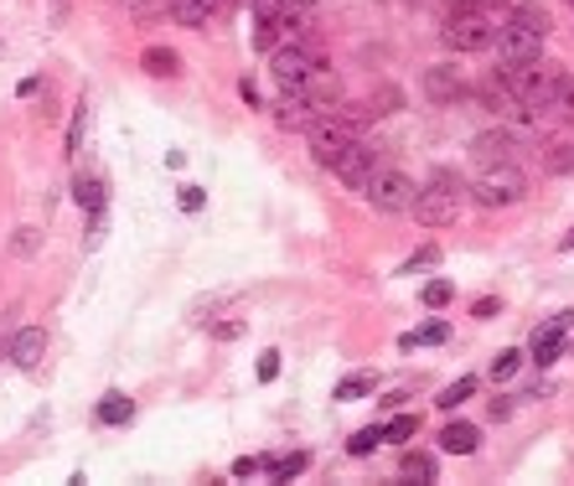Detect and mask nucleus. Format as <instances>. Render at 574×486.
I'll list each match as a JSON object with an SVG mask.
<instances>
[{
  "instance_id": "nucleus-33",
  "label": "nucleus",
  "mask_w": 574,
  "mask_h": 486,
  "mask_svg": "<svg viewBox=\"0 0 574 486\" xmlns=\"http://www.w3.org/2000/svg\"><path fill=\"white\" fill-rule=\"evenodd\" d=\"M393 109H399V89H383L379 99L367 104V114H393Z\"/></svg>"
},
{
  "instance_id": "nucleus-18",
  "label": "nucleus",
  "mask_w": 574,
  "mask_h": 486,
  "mask_svg": "<svg viewBox=\"0 0 574 486\" xmlns=\"http://www.w3.org/2000/svg\"><path fill=\"white\" fill-rule=\"evenodd\" d=\"M135 419V404L124 394H104L99 398V425H130Z\"/></svg>"
},
{
  "instance_id": "nucleus-16",
  "label": "nucleus",
  "mask_w": 574,
  "mask_h": 486,
  "mask_svg": "<svg viewBox=\"0 0 574 486\" xmlns=\"http://www.w3.org/2000/svg\"><path fill=\"white\" fill-rule=\"evenodd\" d=\"M140 68L151 78H177L182 73V58H177L171 47H145V52H140Z\"/></svg>"
},
{
  "instance_id": "nucleus-34",
  "label": "nucleus",
  "mask_w": 574,
  "mask_h": 486,
  "mask_svg": "<svg viewBox=\"0 0 574 486\" xmlns=\"http://www.w3.org/2000/svg\"><path fill=\"white\" fill-rule=\"evenodd\" d=\"M280 378V352H264L259 357V383H274Z\"/></svg>"
},
{
  "instance_id": "nucleus-21",
  "label": "nucleus",
  "mask_w": 574,
  "mask_h": 486,
  "mask_svg": "<svg viewBox=\"0 0 574 486\" xmlns=\"http://www.w3.org/2000/svg\"><path fill=\"white\" fill-rule=\"evenodd\" d=\"M445 336H451V326H445V321H430V326H420V332L399 336V347H440Z\"/></svg>"
},
{
  "instance_id": "nucleus-37",
  "label": "nucleus",
  "mask_w": 574,
  "mask_h": 486,
  "mask_svg": "<svg viewBox=\"0 0 574 486\" xmlns=\"http://www.w3.org/2000/svg\"><path fill=\"white\" fill-rule=\"evenodd\" d=\"M202 186H182V213H202Z\"/></svg>"
},
{
  "instance_id": "nucleus-41",
  "label": "nucleus",
  "mask_w": 574,
  "mask_h": 486,
  "mask_svg": "<svg viewBox=\"0 0 574 486\" xmlns=\"http://www.w3.org/2000/svg\"><path fill=\"white\" fill-rule=\"evenodd\" d=\"M513 414V398H492V419H507Z\"/></svg>"
},
{
  "instance_id": "nucleus-27",
  "label": "nucleus",
  "mask_w": 574,
  "mask_h": 486,
  "mask_svg": "<svg viewBox=\"0 0 574 486\" xmlns=\"http://www.w3.org/2000/svg\"><path fill=\"white\" fill-rule=\"evenodd\" d=\"M548 114H574V78H570V73H560V83H554Z\"/></svg>"
},
{
  "instance_id": "nucleus-28",
  "label": "nucleus",
  "mask_w": 574,
  "mask_h": 486,
  "mask_svg": "<svg viewBox=\"0 0 574 486\" xmlns=\"http://www.w3.org/2000/svg\"><path fill=\"white\" fill-rule=\"evenodd\" d=\"M78 207H89L93 217L104 213V182L93 176V182H78Z\"/></svg>"
},
{
  "instance_id": "nucleus-32",
  "label": "nucleus",
  "mask_w": 574,
  "mask_h": 486,
  "mask_svg": "<svg viewBox=\"0 0 574 486\" xmlns=\"http://www.w3.org/2000/svg\"><path fill=\"white\" fill-rule=\"evenodd\" d=\"M517 363H523V352H497V363H492V378L507 383L517 373Z\"/></svg>"
},
{
  "instance_id": "nucleus-35",
  "label": "nucleus",
  "mask_w": 574,
  "mask_h": 486,
  "mask_svg": "<svg viewBox=\"0 0 574 486\" xmlns=\"http://www.w3.org/2000/svg\"><path fill=\"white\" fill-rule=\"evenodd\" d=\"M233 336H243V321H218L212 326V342H233Z\"/></svg>"
},
{
  "instance_id": "nucleus-44",
  "label": "nucleus",
  "mask_w": 574,
  "mask_h": 486,
  "mask_svg": "<svg viewBox=\"0 0 574 486\" xmlns=\"http://www.w3.org/2000/svg\"><path fill=\"white\" fill-rule=\"evenodd\" d=\"M564 249H574V233H570V239H564Z\"/></svg>"
},
{
  "instance_id": "nucleus-31",
  "label": "nucleus",
  "mask_w": 574,
  "mask_h": 486,
  "mask_svg": "<svg viewBox=\"0 0 574 486\" xmlns=\"http://www.w3.org/2000/svg\"><path fill=\"white\" fill-rule=\"evenodd\" d=\"M264 472H270L274 482H290V476H301V472H305V456H301V450H295V456H285V460H270Z\"/></svg>"
},
{
  "instance_id": "nucleus-25",
  "label": "nucleus",
  "mask_w": 574,
  "mask_h": 486,
  "mask_svg": "<svg viewBox=\"0 0 574 486\" xmlns=\"http://www.w3.org/2000/svg\"><path fill=\"white\" fill-rule=\"evenodd\" d=\"M404 476H414V482H435V456H424V450H404Z\"/></svg>"
},
{
  "instance_id": "nucleus-24",
  "label": "nucleus",
  "mask_w": 574,
  "mask_h": 486,
  "mask_svg": "<svg viewBox=\"0 0 574 486\" xmlns=\"http://www.w3.org/2000/svg\"><path fill=\"white\" fill-rule=\"evenodd\" d=\"M379 445H383V425H367V429H358V435L348 441V456H373Z\"/></svg>"
},
{
  "instance_id": "nucleus-29",
  "label": "nucleus",
  "mask_w": 574,
  "mask_h": 486,
  "mask_svg": "<svg viewBox=\"0 0 574 486\" xmlns=\"http://www.w3.org/2000/svg\"><path fill=\"white\" fill-rule=\"evenodd\" d=\"M451 301H455V285H451V280H430V285H424V305H430V311H445Z\"/></svg>"
},
{
  "instance_id": "nucleus-5",
  "label": "nucleus",
  "mask_w": 574,
  "mask_h": 486,
  "mask_svg": "<svg viewBox=\"0 0 574 486\" xmlns=\"http://www.w3.org/2000/svg\"><path fill=\"white\" fill-rule=\"evenodd\" d=\"M363 198L379 207V213H389V217H404V213H414V198H420V186H414V176L409 171H399V166H373V176H367V186H363Z\"/></svg>"
},
{
  "instance_id": "nucleus-17",
  "label": "nucleus",
  "mask_w": 574,
  "mask_h": 486,
  "mask_svg": "<svg viewBox=\"0 0 574 486\" xmlns=\"http://www.w3.org/2000/svg\"><path fill=\"white\" fill-rule=\"evenodd\" d=\"M507 21H517V27L538 31V37H548V11L538 6V0H513V16Z\"/></svg>"
},
{
  "instance_id": "nucleus-23",
  "label": "nucleus",
  "mask_w": 574,
  "mask_h": 486,
  "mask_svg": "<svg viewBox=\"0 0 574 486\" xmlns=\"http://www.w3.org/2000/svg\"><path fill=\"white\" fill-rule=\"evenodd\" d=\"M414 435H420V414H393L389 425H383V441H393V445L414 441Z\"/></svg>"
},
{
  "instance_id": "nucleus-38",
  "label": "nucleus",
  "mask_w": 574,
  "mask_h": 486,
  "mask_svg": "<svg viewBox=\"0 0 574 486\" xmlns=\"http://www.w3.org/2000/svg\"><path fill=\"white\" fill-rule=\"evenodd\" d=\"M16 254H37V229H16Z\"/></svg>"
},
{
  "instance_id": "nucleus-20",
  "label": "nucleus",
  "mask_w": 574,
  "mask_h": 486,
  "mask_svg": "<svg viewBox=\"0 0 574 486\" xmlns=\"http://www.w3.org/2000/svg\"><path fill=\"white\" fill-rule=\"evenodd\" d=\"M280 130H311V109L301 104V93H285V104H280Z\"/></svg>"
},
{
  "instance_id": "nucleus-2",
  "label": "nucleus",
  "mask_w": 574,
  "mask_h": 486,
  "mask_svg": "<svg viewBox=\"0 0 574 486\" xmlns=\"http://www.w3.org/2000/svg\"><path fill=\"white\" fill-rule=\"evenodd\" d=\"M497 16L482 11V6H461V11L445 16V27H440V42L451 47L455 58H466V52H492L497 42Z\"/></svg>"
},
{
  "instance_id": "nucleus-42",
  "label": "nucleus",
  "mask_w": 574,
  "mask_h": 486,
  "mask_svg": "<svg viewBox=\"0 0 574 486\" xmlns=\"http://www.w3.org/2000/svg\"><path fill=\"white\" fill-rule=\"evenodd\" d=\"M461 6H482V11H497V6H513V0H461Z\"/></svg>"
},
{
  "instance_id": "nucleus-40",
  "label": "nucleus",
  "mask_w": 574,
  "mask_h": 486,
  "mask_svg": "<svg viewBox=\"0 0 574 486\" xmlns=\"http://www.w3.org/2000/svg\"><path fill=\"white\" fill-rule=\"evenodd\" d=\"M497 316V301H492V295H486V301H476V321H492Z\"/></svg>"
},
{
  "instance_id": "nucleus-8",
  "label": "nucleus",
  "mask_w": 574,
  "mask_h": 486,
  "mask_svg": "<svg viewBox=\"0 0 574 486\" xmlns=\"http://www.w3.org/2000/svg\"><path fill=\"white\" fill-rule=\"evenodd\" d=\"M295 93H301V104L311 109V120H316V114H332V109H342V78H336L326 62H316Z\"/></svg>"
},
{
  "instance_id": "nucleus-30",
  "label": "nucleus",
  "mask_w": 574,
  "mask_h": 486,
  "mask_svg": "<svg viewBox=\"0 0 574 486\" xmlns=\"http://www.w3.org/2000/svg\"><path fill=\"white\" fill-rule=\"evenodd\" d=\"M435 264H440V249H435V243H424L420 254L404 259V270H399V274H420V270H435Z\"/></svg>"
},
{
  "instance_id": "nucleus-39",
  "label": "nucleus",
  "mask_w": 574,
  "mask_h": 486,
  "mask_svg": "<svg viewBox=\"0 0 574 486\" xmlns=\"http://www.w3.org/2000/svg\"><path fill=\"white\" fill-rule=\"evenodd\" d=\"M78 140H83V104H78V114H73V130H68V155L78 151Z\"/></svg>"
},
{
  "instance_id": "nucleus-19",
  "label": "nucleus",
  "mask_w": 574,
  "mask_h": 486,
  "mask_svg": "<svg viewBox=\"0 0 574 486\" xmlns=\"http://www.w3.org/2000/svg\"><path fill=\"white\" fill-rule=\"evenodd\" d=\"M544 171L548 176H574V140H554V145H548Z\"/></svg>"
},
{
  "instance_id": "nucleus-3",
  "label": "nucleus",
  "mask_w": 574,
  "mask_h": 486,
  "mask_svg": "<svg viewBox=\"0 0 574 486\" xmlns=\"http://www.w3.org/2000/svg\"><path fill=\"white\" fill-rule=\"evenodd\" d=\"M528 198V176L513 166V161H497V166H482V176L471 182V202L497 213V207H517Z\"/></svg>"
},
{
  "instance_id": "nucleus-7",
  "label": "nucleus",
  "mask_w": 574,
  "mask_h": 486,
  "mask_svg": "<svg viewBox=\"0 0 574 486\" xmlns=\"http://www.w3.org/2000/svg\"><path fill=\"white\" fill-rule=\"evenodd\" d=\"M497 68H523V62H538V52H544V37L528 27H517V21H502L497 27Z\"/></svg>"
},
{
  "instance_id": "nucleus-36",
  "label": "nucleus",
  "mask_w": 574,
  "mask_h": 486,
  "mask_svg": "<svg viewBox=\"0 0 574 486\" xmlns=\"http://www.w3.org/2000/svg\"><path fill=\"white\" fill-rule=\"evenodd\" d=\"M270 460H259V456H239L233 460V476H254V472H264Z\"/></svg>"
},
{
  "instance_id": "nucleus-45",
  "label": "nucleus",
  "mask_w": 574,
  "mask_h": 486,
  "mask_svg": "<svg viewBox=\"0 0 574 486\" xmlns=\"http://www.w3.org/2000/svg\"><path fill=\"white\" fill-rule=\"evenodd\" d=\"M570 6H574V0H570Z\"/></svg>"
},
{
  "instance_id": "nucleus-10",
  "label": "nucleus",
  "mask_w": 574,
  "mask_h": 486,
  "mask_svg": "<svg viewBox=\"0 0 574 486\" xmlns=\"http://www.w3.org/2000/svg\"><path fill=\"white\" fill-rule=\"evenodd\" d=\"M373 166H379V151H373V145H367V140H352L348 151H342V161H336V176H342V182L352 186V192H363L367 186V176H373Z\"/></svg>"
},
{
  "instance_id": "nucleus-6",
  "label": "nucleus",
  "mask_w": 574,
  "mask_h": 486,
  "mask_svg": "<svg viewBox=\"0 0 574 486\" xmlns=\"http://www.w3.org/2000/svg\"><path fill=\"white\" fill-rule=\"evenodd\" d=\"M321 62V52H316V42L311 37H301V42H280L270 52V78H274V89L280 93H295L305 83V73Z\"/></svg>"
},
{
  "instance_id": "nucleus-1",
  "label": "nucleus",
  "mask_w": 574,
  "mask_h": 486,
  "mask_svg": "<svg viewBox=\"0 0 574 486\" xmlns=\"http://www.w3.org/2000/svg\"><path fill=\"white\" fill-rule=\"evenodd\" d=\"M461 202H466V182L451 166H435L430 182L420 186V198H414V217H420L424 229H445V223L461 217Z\"/></svg>"
},
{
  "instance_id": "nucleus-12",
  "label": "nucleus",
  "mask_w": 574,
  "mask_h": 486,
  "mask_svg": "<svg viewBox=\"0 0 574 486\" xmlns=\"http://www.w3.org/2000/svg\"><path fill=\"white\" fill-rule=\"evenodd\" d=\"M564 336H570V316H554L548 326H538V332H533V342H528L533 363H538V367L554 363V357L564 352Z\"/></svg>"
},
{
  "instance_id": "nucleus-4",
  "label": "nucleus",
  "mask_w": 574,
  "mask_h": 486,
  "mask_svg": "<svg viewBox=\"0 0 574 486\" xmlns=\"http://www.w3.org/2000/svg\"><path fill=\"white\" fill-rule=\"evenodd\" d=\"M502 78H507V89H513V99L523 109H533V114H548V99H554V83H560V62H523V68H497Z\"/></svg>"
},
{
  "instance_id": "nucleus-43",
  "label": "nucleus",
  "mask_w": 574,
  "mask_h": 486,
  "mask_svg": "<svg viewBox=\"0 0 574 486\" xmlns=\"http://www.w3.org/2000/svg\"><path fill=\"white\" fill-rule=\"evenodd\" d=\"M52 6V21H68V0H47Z\"/></svg>"
},
{
  "instance_id": "nucleus-15",
  "label": "nucleus",
  "mask_w": 574,
  "mask_h": 486,
  "mask_svg": "<svg viewBox=\"0 0 574 486\" xmlns=\"http://www.w3.org/2000/svg\"><path fill=\"white\" fill-rule=\"evenodd\" d=\"M167 11L182 21V27H208L212 11H218V0H167Z\"/></svg>"
},
{
  "instance_id": "nucleus-9",
  "label": "nucleus",
  "mask_w": 574,
  "mask_h": 486,
  "mask_svg": "<svg viewBox=\"0 0 574 486\" xmlns=\"http://www.w3.org/2000/svg\"><path fill=\"white\" fill-rule=\"evenodd\" d=\"M424 99L430 104H461L466 99V78L455 62H435V68H424Z\"/></svg>"
},
{
  "instance_id": "nucleus-14",
  "label": "nucleus",
  "mask_w": 574,
  "mask_h": 486,
  "mask_svg": "<svg viewBox=\"0 0 574 486\" xmlns=\"http://www.w3.org/2000/svg\"><path fill=\"white\" fill-rule=\"evenodd\" d=\"M476 445H482V429L466 425V419H451V425L440 429V450L445 456H476Z\"/></svg>"
},
{
  "instance_id": "nucleus-26",
  "label": "nucleus",
  "mask_w": 574,
  "mask_h": 486,
  "mask_svg": "<svg viewBox=\"0 0 574 486\" xmlns=\"http://www.w3.org/2000/svg\"><path fill=\"white\" fill-rule=\"evenodd\" d=\"M471 394H476V378H455L451 388H445V394L435 398V404H440V409H461V404H466Z\"/></svg>"
},
{
  "instance_id": "nucleus-11",
  "label": "nucleus",
  "mask_w": 574,
  "mask_h": 486,
  "mask_svg": "<svg viewBox=\"0 0 574 486\" xmlns=\"http://www.w3.org/2000/svg\"><path fill=\"white\" fill-rule=\"evenodd\" d=\"M6 357H11L21 373H42V357H47V332L42 326H27V332L11 336V347H6Z\"/></svg>"
},
{
  "instance_id": "nucleus-13",
  "label": "nucleus",
  "mask_w": 574,
  "mask_h": 486,
  "mask_svg": "<svg viewBox=\"0 0 574 486\" xmlns=\"http://www.w3.org/2000/svg\"><path fill=\"white\" fill-rule=\"evenodd\" d=\"M513 135L507 130H482V135L471 140V155H476V166H497V161H513Z\"/></svg>"
},
{
  "instance_id": "nucleus-22",
  "label": "nucleus",
  "mask_w": 574,
  "mask_h": 486,
  "mask_svg": "<svg viewBox=\"0 0 574 486\" xmlns=\"http://www.w3.org/2000/svg\"><path fill=\"white\" fill-rule=\"evenodd\" d=\"M373 388H379V378H373V373H348V378L336 383V398H342V404H352V398H367Z\"/></svg>"
}]
</instances>
